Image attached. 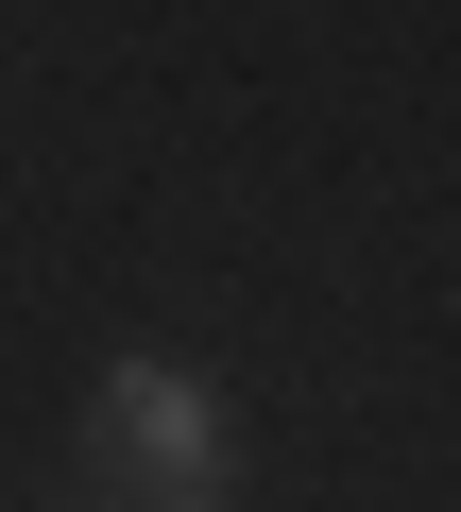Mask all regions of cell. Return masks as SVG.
<instances>
[{
    "label": "cell",
    "mask_w": 461,
    "mask_h": 512,
    "mask_svg": "<svg viewBox=\"0 0 461 512\" xmlns=\"http://www.w3.org/2000/svg\"><path fill=\"white\" fill-rule=\"evenodd\" d=\"M86 461H103V478H137L154 512H222V478H240L222 393H205L188 359H103V393H86Z\"/></svg>",
    "instance_id": "1"
}]
</instances>
